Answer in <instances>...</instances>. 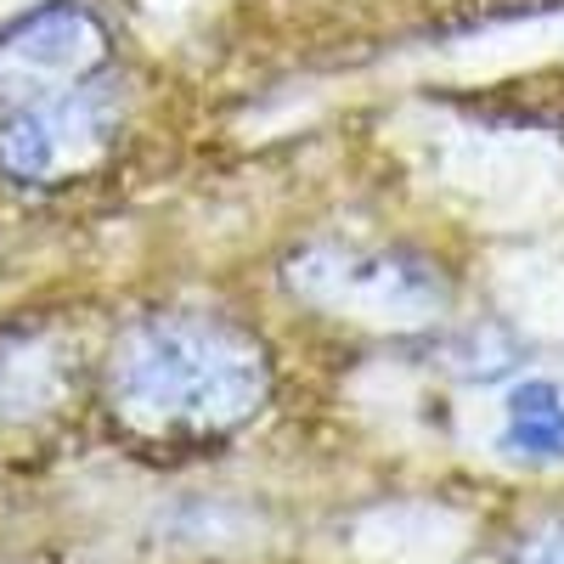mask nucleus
I'll list each match as a JSON object with an SVG mask.
<instances>
[{
  "label": "nucleus",
  "instance_id": "obj_5",
  "mask_svg": "<svg viewBox=\"0 0 564 564\" xmlns=\"http://www.w3.org/2000/svg\"><path fill=\"white\" fill-rule=\"evenodd\" d=\"M68 390V350L45 334L0 339V423L40 417Z\"/></svg>",
  "mask_w": 564,
  "mask_h": 564
},
{
  "label": "nucleus",
  "instance_id": "obj_2",
  "mask_svg": "<svg viewBox=\"0 0 564 564\" xmlns=\"http://www.w3.org/2000/svg\"><path fill=\"white\" fill-rule=\"evenodd\" d=\"M276 276L300 316L361 339L435 334L457 305V276L430 249L390 238H311Z\"/></svg>",
  "mask_w": 564,
  "mask_h": 564
},
{
  "label": "nucleus",
  "instance_id": "obj_3",
  "mask_svg": "<svg viewBox=\"0 0 564 564\" xmlns=\"http://www.w3.org/2000/svg\"><path fill=\"white\" fill-rule=\"evenodd\" d=\"M130 97L113 74H97L63 97L12 108L0 119V175L29 193H63V186L102 181L130 141Z\"/></svg>",
  "mask_w": 564,
  "mask_h": 564
},
{
  "label": "nucleus",
  "instance_id": "obj_1",
  "mask_svg": "<svg viewBox=\"0 0 564 564\" xmlns=\"http://www.w3.org/2000/svg\"><path fill=\"white\" fill-rule=\"evenodd\" d=\"M276 361L254 322L209 305H159L130 316L102 356V406L113 430L153 452H204L271 406Z\"/></svg>",
  "mask_w": 564,
  "mask_h": 564
},
{
  "label": "nucleus",
  "instance_id": "obj_6",
  "mask_svg": "<svg viewBox=\"0 0 564 564\" xmlns=\"http://www.w3.org/2000/svg\"><path fill=\"white\" fill-rule=\"evenodd\" d=\"M502 452L525 463H564V390L525 379L502 406Z\"/></svg>",
  "mask_w": 564,
  "mask_h": 564
},
{
  "label": "nucleus",
  "instance_id": "obj_4",
  "mask_svg": "<svg viewBox=\"0 0 564 564\" xmlns=\"http://www.w3.org/2000/svg\"><path fill=\"white\" fill-rule=\"evenodd\" d=\"M113 34L90 7H45L0 34V108H29L108 74Z\"/></svg>",
  "mask_w": 564,
  "mask_h": 564
},
{
  "label": "nucleus",
  "instance_id": "obj_7",
  "mask_svg": "<svg viewBox=\"0 0 564 564\" xmlns=\"http://www.w3.org/2000/svg\"><path fill=\"white\" fill-rule=\"evenodd\" d=\"M520 564H564V513L520 542Z\"/></svg>",
  "mask_w": 564,
  "mask_h": 564
}]
</instances>
